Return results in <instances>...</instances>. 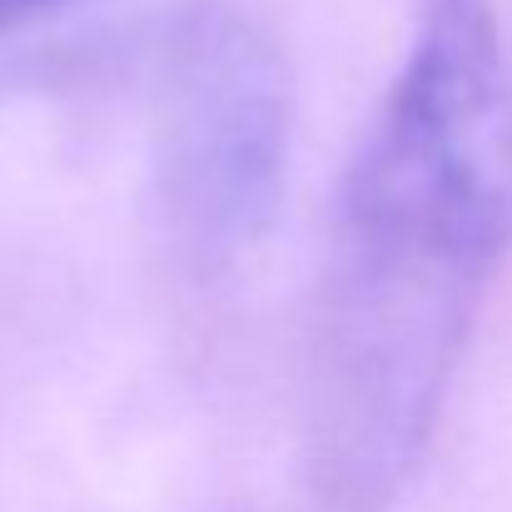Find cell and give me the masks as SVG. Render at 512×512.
Listing matches in <instances>:
<instances>
[{
  "mask_svg": "<svg viewBox=\"0 0 512 512\" xmlns=\"http://www.w3.org/2000/svg\"><path fill=\"white\" fill-rule=\"evenodd\" d=\"M488 274L334 219L304 348V468L334 512H388L418 473Z\"/></svg>",
  "mask_w": 512,
  "mask_h": 512,
  "instance_id": "6da1fadb",
  "label": "cell"
},
{
  "mask_svg": "<svg viewBox=\"0 0 512 512\" xmlns=\"http://www.w3.org/2000/svg\"><path fill=\"white\" fill-rule=\"evenodd\" d=\"M334 219L483 274L512 249V60L488 0H418Z\"/></svg>",
  "mask_w": 512,
  "mask_h": 512,
  "instance_id": "7a4b0ae2",
  "label": "cell"
},
{
  "mask_svg": "<svg viewBox=\"0 0 512 512\" xmlns=\"http://www.w3.org/2000/svg\"><path fill=\"white\" fill-rule=\"evenodd\" d=\"M150 135L170 249L204 279L229 274L269 239L294 145V80L254 15L199 0L174 20Z\"/></svg>",
  "mask_w": 512,
  "mask_h": 512,
  "instance_id": "3957f363",
  "label": "cell"
},
{
  "mask_svg": "<svg viewBox=\"0 0 512 512\" xmlns=\"http://www.w3.org/2000/svg\"><path fill=\"white\" fill-rule=\"evenodd\" d=\"M55 5H65V0H0V35L35 20V15H45V10H55Z\"/></svg>",
  "mask_w": 512,
  "mask_h": 512,
  "instance_id": "277c9868",
  "label": "cell"
}]
</instances>
